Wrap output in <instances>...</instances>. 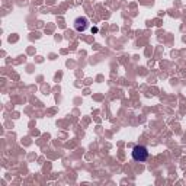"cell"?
Instances as JSON below:
<instances>
[{
    "mask_svg": "<svg viewBox=\"0 0 186 186\" xmlns=\"http://www.w3.org/2000/svg\"><path fill=\"white\" fill-rule=\"evenodd\" d=\"M73 25H74V29L77 32H84V31L89 29V19L84 18V16H79V18L74 19Z\"/></svg>",
    "mask_w": 186,
    "mask_h": 186,
    "instance_id": "obj_2",
    "label": "cell"
},
{
    "mask_svg": "<svg viewBox=\"0 0 186 186\" xmlns=\"http://www.w3.org/2000/svg\"><path fill=\"white\" fill-rule=\"evenodd\" d=\"M132 159L138 163H144L148 159V150L144 145H135L132 148Z\"/></svg>",
    "mask_w": 186,
    "mask_h": 186,
    "instance_id": "obj_1",
    "label": "cell"
}]
</instances>
